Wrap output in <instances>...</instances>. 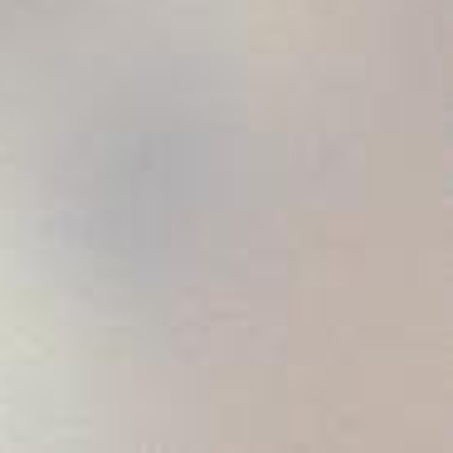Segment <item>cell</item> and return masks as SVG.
I'll use <instances>...</instances> for the list:
<instances>
[{
  "label": "cell",
  "instance_id": "cell-1",
  "mask_svg": "<svg viewBox=\"0 0 453 453\" xmlns=\"http://www.w3.org/2000/svg\"><path fill=\"white\" fill-rule=\"evenodd\" d=\"M210 176V142L190 108L147 103L88 142L64 190V239L103 283H142L166 264Z\"/></svg>",
  "mask_w": 453,
  "mask_h": 453
}]
</instances>
